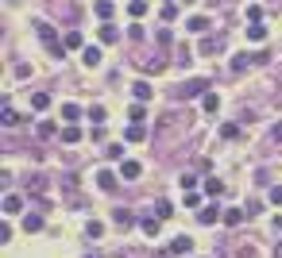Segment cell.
Wrapping results in <instances>:
<instances>
[{
	"mask_svg": "<svg viewBox=\"0 0 282 258\" xmlns=\"http://www.w3.org/2000/svg\"><path fill=\"white\" fill-rule=\"evenodd\" d=\"M35 31H39L43 46H46V50L54 54V58H62V54H66V43H58V35H54V27L46 23V19H39V23H35Z\"/></svg>",
	"mask_w": 282,
	"mask_h": 258,
	"instance_id": "cell-1",
	"label": "cell"
},
{
	"mask_svg": "<svg viewBox=\"0 0 282 258\" xmlns=\"http://www.w3.org/2000/svg\"><path fill=\"white\" fill-rule=\"evenodd\" d=\"M205 89H209V81H205V78H194V81H185V85L178 89V96H182V100H190V96H205Z\"/></svg>",
	"mask_w": 282,
	"mask_h": 258,
	"instance_id": "cell-2",
	"label": "cell"
},
{
	"mask_svg": "<svg viewBox=\"0 0 282 258\" xmlns=\"http://www.w3.org/2000/svg\"><path fill=\"white\" fill-rule=\"evenodd\" d=\"M224 208L221 204H209V208H201V212H197V224H205V227H213V224H217V220H224Z\"/></svg>",
	"mask_w": 282,
	"mask_h": 258,
	"instance_id": "cell-3",
	"label": "cell"
},
{
	"mask_svg": "<svg viewBox=\"0 0 282 258\" xmlns=\"http://www.w3.org/2000/svg\"><path fill=\"white\" fill-rule=\"evenodd\" d=\"M190 250H194V239H190V235H178V239L167 247V254L174 258V254H190Z\"/></svg>",
	"mask_w": 282,
	"mask_h": 258,
	"instance_id": "cell-4",
	"label": "cell"
},
{
	"mask_svg": "<svg viewBox=\"0 0 282 258\" xmlns=\"http://www.w3.org/2000/svg\"><path fill=\"white\" fill-rule=\"evenodd\" d=\"M224 50V35H209L201 39V54H221Z\"/></svg>",
	"mask_w": 282,
	"mask_h": 258,
	"instance_id": "cell-5",
	"label": "cell"
},
{
	"mask_svg": "<svg viewBox=\"0 0 282 258\" xmlns=\"http://www.w3.org/2000/svg\"><path fill=\"white\" fill-rule=\"evenodd\" d=\"M112 224H116V227H120V231H128V227H132V224H135V216H132V212H128V208H116V212H112Z\"/></svg>",
	"mask_w": 282,
	"mask_h": 258,
	"instance_id": "cell-6",
	"label": "cell"
},
{
	"mask_svg": "<svg viewBox=\"0 0 282 258\" xmlns=\"http://www.w3.org/2000/svg\"><path fill=\"white\" fill-rule=\"evenodd\" d=\"M81 66L97 69L101 66V46H85V50H81Z\"/></svg>",
	"mask_w": 282,
	"mask_h": 258,
	"instance_id": "cell-7",
	"label": "cell"
},
{
	"mask_svg": "<svg viewBox=\"0 0 282 258\" xmlns=\"http://www.w3.org/2000/svg\"><path fill=\"white\" fill-rule=\"evenodd\" d=\"M159 224H162L159 216H143V220H139V227H143V235H147V239H155V235H159Z\"/></svg>",
	"mask_w": 282,
	"mask_h": 258,
	"instance_id": "cell-8",
	"label": "cell"
},
{
	"mask_svg": "<svg viewBox=\"0 0 282 258\" xmlns=\"http://www.w3.org/2000/svg\"><path fill=\"white\" fill-rule=\"evenodd\" d=\"M185 31L205 35V31H209V16H194V19H185Z\"/></svg>",
	"mask_w": 282,
	"mask_h": 258,
	"instance_id": "cell-9",
	"label": "cell"
},
{
	"mask_svg": "<svg viewBox=\"0 0 282 258\" xmlns=\"http://www.w3.org/2000/svg\"><path fill=\"white\" fill-rule=\"evenodd\" d=\"M120 173H124V177H128V181H135V177H139V173H143V166L128 158V162H120Z\"/></svg>",
	"mask_w": 282,
	"mask_h": 258,
	"instance_id": "cell-10",
	"label": "cell"
},
{
	"mask_svg": "<svg viewBox=\"0 0 282 258\" xmlns=\"http://www.w3.org/2000/svg\"><path fill=\"white\" fill-rule=\"evenodd\" d=\"M101 43H120V31H116V27L108 23V19L101 23Z\"/></svg>",
	"mask_w": 282,
	"mask_h": 258,
	"instance_id": "cell-11",
	"label": "cell"
},
{
	"mask_svg": "<svg viewBox=\"0 0 282 258\" xmlns=\"http://www.w3.org/2000/svg\"><path fill=\"white\" fill-rule=\"evenodd\" d=\"M251 62H255V54H236V58H232V73H244Z\"/></svg>",
	"mask_w": 282,
	"mask_h": 258,
	"instance_id": "cell-12",
	"label": "cell"
},
{
	"mask_svg": "<svg viewBox=\"0 0 282 258\" xmlns=\"http://www.w3.org/2000/svg\"><path fill=\"white\" fill-rule=\"evenodd\" d=\"M124 139H128V143H143V139H147V131H143V123H132V127L124 131Z\"/></svg>",
	"mask_w": 282,
	"mask_h": 258,
	"instance_id": "cell-13",
	"label": "cell"
},
{
	"mask_svg": "<svg viewBox=\"0 0 282 258\" xmlns=\"http://www.w3.org/2000/svg\"><path fill=\"white\" fill-rule=\"evenodd\" d=\"M247 39H251V43H263V39H267V27H263V23L255 19V23L247 27Z\"/></svg>",
	"mask_w": 282,
	"mask_h": 258,
	"instance_id": "cell-14",
	"label": "cell"
},
{
	"mask_svg": "<svg viewBox=\"0 0 282 258\" xmlns=\"http://www.w3.org/2000/svg\"><path fill=\"white\" fill-rule=\"evenodd\" d=\"M201 108H205V112L213 116L217 108H221V96H217V93H205V96H201Z\"/></svg>",
	"mask_w": 282,
	"mask_h": 258,
	"instance_id": "cell-15",
	"label": "cell"
},
{
	"mask_svg": "<svg viewBox=\"0 0 282 258\" xmlns=\"http://www.w3.org/2000/svg\"><path fill=\"white\" fill-rule=\"evenodd\" d=\"M97 185H101L105 193H112V189H116V177H112L108 170H101V173H97Z\"/></svg>",
	"mask_w": 282,
	"mask_h": 258,
	"instance_id": "cell-16",
	"label": "cell"
},
{
	"mask_svg": "<svg viewBox=\"0 0 282 258\" xmlns=\"http://www.w3.org/2000/svg\"><path fill=\"white\" fill-rule=\"evenodd\" d=\"M19 208H24V200H19L16 193H8V197H4V212H8V216H16Z\"/></svg>",
	"mask_w": 282,
	"mask_h": 258,
	"instance_id": "cell-17",
	"label": "cell"
},
{
	"mask_svg": "<svg viewBox=\"0 0 282 258\" xmlns=\"http://www.w3.org/2000/svg\"><path fill=\"white\" fill-rule=\"evenodd\" d=\"M62 120H66V123L81 120V108H78V104H62Z\"/></svg>",
	"mask_w": 282,
	"mask_h": 258,
	"instance_id": "cell-18",
	"label": "cell"
},
{
	"mask_svg": "<svg viewBox=\"0 0 282 258\" xmlns=\"http://www.w3.org/2000/svg\"><path fill=\"white\" fill-rule=\"evenodd\" d=\"M112 8H116L112 0H97V4H93V12H97L101 19H108V16H112Z\"/></svg>",
	"mask_w": 282,
	"mask_h": 258,
	"instance_id": "cell-19",
	"label": "cell"
},
{
	"mask_svg": "<svg viewBox=\"0 0 282 258\" xmlns=\"http://www.w3.org/2000/svg\"><path fill=\"white\" fill-rule=\"evenodd\" d=\"M31 108H35V112L51 108V93H35V96H31Z\"/></svg>",
	"mask_w": 282,
	"mask_h": 258,
	"instance_id": "cell-20",
	"label": "cell"
},
{
	"mask_svg": "<svg viewBox=\"0 0 282 258\" xmlns=\"http://www.w3.org/2000/svg\"><path fill=\"white\" fill-rule=\"evenodd\" d=\"M244 216H247V212H240V208H224V224H228V227H236L240 220H244Z\"/></svg>",
	"mask_w": 282,
	"mask_h": 258,
	"instance_id": "cell-21",
	"label": "cell"
},
{
	"mask_svg": "<svg viewBox=\"0 0 282 258\" xmlns=\"http://www.w3.org/2000/svg\"><path fill=\"white\" fill-rule=\"evenodd\" d=\"M132 93H135V100H151V85H147V81H135Z\"/></svg>",
	"mask_w": 282,
	"mask_h": 258,
	"instance_id": "cell-22",
	"label": "cell"
},
{
	"mask_svg": "<svg viewBox=\"0 0 282 258\" xmlns=\"http://www.w3.org/2000/svg\"><path fill=\"white\" fill-rule=\"evenodd\" d=\"M205 193H209V197H221V193H224V181L209 177V181H205Z\"/></svg>",
	"mask_w": 282,
	"mask_h": 258,
	"instance_id": "cell-23",
	"label": "cell"
},
{
	"mask_svg": "<svg viewBox=\"0 0 282 258\" xmlns=\"http://www.w3.org/2000/svg\"><path fill=\"white\" fill-rule=\"evenodd\" d=\"M143 12H147V0H132V4H128V16L132 19H139Z\"/></svg>",
	"mask_w": 282,
	"mask_h": 258,
	"instance_id": "cell-24",
	"label": "cell"
},
{
	"mask_svg": "<svg viewBox=\"0 0 282 258\" xmlns=\"http://www.w3.org/2000/svg\"><path fill=\"white\" fill-rule=\"evenodd\" d=\"M155 216H159V220H170V216H174V208H170V200H159V204H155Z\"/></svg>",
	"mask_w": 282,
	"mask_h": 258,
	"instance_id": "cell-25",
	"label": "cell"
},
{
	"mask_svg": "<svg viewBox=\"0 0 282 258\" xmlns=\"http://www.w3.org/2000/svg\"><path fill=\"white\" fill-rule=\"evenodd\" d=\"M85 231H89V239H101V235H105V224H101V220H89Z\"/></svg>",
	"mask_w": 282,
	"mask_h": 258,
	"instance_id": "cell-26",
	"label": "cell"
},
{
	"mask_svg": "<svg viewBox=\"0 0 282 258\" xmlns=\"http://www.w3.org/2000/svg\"><path fill=\"white\" fill-rule=\"evenodd\" d=\"M16 123H19V116H16V112H12V104H8V100H4V127H16Z\"/></svg>",
	"mask_w": 282,
	"mask_h": 258,
	"instance_id": "cell-27",
	"label": "cell"
},
{
	"mask_svg": "<svg viewBox=\"0 0 282 258\" xmlns=\"http://www.w3.org/2000/svg\"><path fill=\"white\" fill-rule=\"evenodd\" d=\"M128 116H132L135 123H143V120H147V108H143V100H139V104H132V112H128Z\"/></svg>",
	"mask_w": 282,
	"mask_h": 258,
	"instance_id": "cell-28",
	"label": "cell"
},
{
	"mask_svg": "<svg viewBox=\"0 0 282 258\" xmlns=\"http://www.w3.org/2000/svg\"><path fill=\"white\" fill-rule=\"evenodd\" d=\"M78 139H81V131L74 127V123H70V127H66V131H62V143H78Z\"/></svg>",
	"mask_w": 282,
	"mask_h": 258,
	"instance_id": "cell-29",
	"label": "cell"
},
{
	"mask_svg": "<svg viewBox=\"0 0 282 258\" xmlns=\"http://www.w3.org/2000/svg\"><path fill=\"white\" fill-rule=\"evenodd\" d=\"M221 135H224V139H240V123H224Z\"/></svg>",
	"mask_w": 282,
	"mask_h": 258,
	"instance_id": "cell-30",
	"label": "cell"
},
{
	"mask_svg": "<svg viewBox=\"0 0 282 258\" xmlns=\"http://www.w3.org/2000/svg\"><path fill=\"white\" fill-rule=\"evenodd\" d=\"M24 227H27V231H39V227H43V220H39V216H24Z\"/></svg>",
	"mask_w": 282,
	"mask_h": 258,
	"instance_id": "cell-31",
	"label": "cell"
},
{
	"mask_svg": "<svg viewBox=\"0 0 282 258\" xmlns=\"http://www.w3.org/2000/svg\"><path fill=\"white\" fill-rule=\"evenodd\" d=\"M174 58H178V66H190V46H178Z\"/></svg>",
	"mask_w": 282,
	"mask_h": 258,
	"instance_id": "cell-32",
	"label": "cell"
},
{
	"mask_svg": "<svg viewBox=\"0 0 282 258\" xmlns=\"http://www.w3.org/2000/svg\"><path fill=\"white\" fill-rule=\"evenodd\" d=\"M54 131H58V127H54V123H39V135H43V139H51Z\"/></svg>",
	"mask_w": 282,
	"mask_h": 258,
	"instance_id": "cell-33",
	"label": "cell"
},
{
	"mask_svg": "<svg viewBox=\"0 0 282 258\" xmlns=\"http://www.w3.org/2000/svg\"><path fill=\"white\" fill-rule=\"evenodd\" d=\"M120 154H124V146H120V143H112V146L105 150V158H120Z\"/></svg>",
	"mask_w": 282,
	"mask_h": 258,
	"instance_id": "cell-34",
	"label": "cell"
},
{
	"mask_svg": "<svg viewBox=\"0 0 282 258\" xmlns=\"http://www.w3.org/2000/svg\"><path fill=\"white\" fill-rule=\"evenodd\" d=\"M271 143H282V120H278V123L271 127Z\"/></svg>",
	"mask_w": 282,
	"mask_h": 258,
	"instance_id": "cell-35",
	"label": "cell"
},
{
	"mask_svg": "<svg viewBox=\"0 0 282 258\" xmlns=\"http://www.w3.org/2000/svg\"><path fill=\"white\" fill-rule=\"evenodd\" d=\"M271 204H282V185H274V189H271Z\"/></svg>",
	"mask_w": 282,
	"mask_h": 258,
	"instance_id": "cell-36",
	"label": "cell"
},
{
	"mask_svg": "<svg viewBox=\"0 0 282 258\" xmlns=\"http://www.w3.org/2000/svg\"><path fill=\"white\" fill-rule=\"evenodd\" d=\"M274 258H282V243H278V247H274Z\"/></svg>",
	"mask_w": 282,
	"mask_h": 258,
	"instance_id": "cell-37",
	"label": "cell"
}]
</instances>
